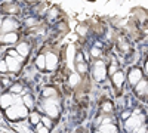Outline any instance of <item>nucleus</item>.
Wrapping results in <instances>:
<instances>
[{
	"instance_id": "nucleus-31",
	"label": "nucleus",
	"mask_w": 148,
	"mask_h": 133,
	"mask_svg": "<svg viewBox=\"0 0 148 133\" xmlns=\"http://www.w3.org/2000/svg\"><path fill=\"white\" fill-rule=\"evenodd\" d=\"M56 15H58V9H51V10H49L47 12V16H49V19H55L56 18Z\"/></svg>"
},
{
	"instance_id": "nucleus-16",
	"label": "nucleus",
	"mask_w": 148,
	"mask_h": 133,
	"mask_svg": "<svg viewBox=\"0 0 148 133\" xmlns=\"http://www.w3.org/2000/svg\"><path fill=\"white\" fill-rule=\"evenodd\" d=\"M99 130L104 132V133H119V130L114 126V123H102L99 126Z\"/></svg>"
},
{
	"instance_id": "nucleus-10",
	"label": "nucleus",
	"mask_w": 148,
	"mask_h": 133,
	"mask_svg": "<svg viewBox=\"0 0 148 133\" xmlns=\"http://www.w3.org/2000/svg\"><path fill=\"white\" fill-rule=\"evenodd\" d=\"M147 78H141L136 84H135V92H136V95L139 96V98H145L147 96Z\"/></svg>"
},
{
	"instance_id": "nucleus-28",
	"label": "nucleus",
	"mask_w": 148,
	"mask_h": 133,
	"mask_svg": "<svg viewBox=\"0 0 148 133\" xmlns=\"http://www.w3.org/2000/svg\"><path fill=\"white\" fill-rule=\"evenodd\" d=\"M88 31H89L88 25H83V24H80V25L77 27V33H79V35H86V34H88Z\"/></svg>"
},
{
	"instance_id": "nucleus-29",
	"label": "nucleus",
	"mask_w": 148,
	"mask_h": 133,
	"mask_svg": "<svg viewBox=\"0 0 148 133\" xmlns=\"http://www.w3.org/2000/svg\"><path fill=\"white\" fill-rule=\"evenodd\" d=\"M117 70H119V67H117V64L113 61V65H111V67L107 70V74H110V76H111V74H114V72H116Z\"/></svg>"
},
{
	"instance_id": "nucleus-20",
	"label": "nucleus",
	"mask_w": 148,
	"mask_h": 133,
	"mask_svg": "<svg viewBox=\"0 0 148 133\" xmlns=\"http://www.w3.org/2000/svg\"><path fill=\"white\" fill-rule=\"evenodd\" d=\"M56 95H58V92L55 87H46L43 90V98H56Z\"/></svg>"
},
{
	"instance_id": "nucleus-34",
	"label": "nucleus",
	"mask_w": 148,
	"mask_h": 133,
	"mask_svg": "<svg viewBox=\"0 0 148 133\" xmlns=\"http://www.w3.org/2000/svg\"><path fill=\"white\" fill-rule=\"evenodd\" d=\"M130 115H132V113H130V111H125V113H123V114H121V117H123V118H125V120H126V118H129Z\"/></svg>"
},
{
	"instance_id": "nucleus-11",
	"label": "nucleus",
	"mask_w": 148,
	"mask_h": 133,
	"mask_svg": "<svg viewBox=\"0 0 148 133\" xmlns=\"http://www.w3.org/2000/svg\"><path fill=\"white\" fill-rule=\"evenodd\" d=\"M5 62H6V65H8V71L18 72V71L21 70L19 61H18V59H15V58H12V56H8V58L5 59Z\"/></svg>"
},
{
	"instance_id": "nucleus-22",
	"label": "nucleus",
	"mask_w": 148,
	"mask_h": 133,
	"mask_svg": "<svg viewBox=\"0 0 148 133\" xmlns=\"http://www.w3.org/2000/svg\"><path fill=\"white\" fill-rule=\"evenodd\" d=\"M36 67L42 71L45 70V55H39L36 58Z\"/></svg>"
},
{
	"instance_id": "nucleus-13",
	"label": "nucleus",
	"mask_w": 148,
	"mask_h": 133,
	"mask_svg": "<svg viewBox=\"0 0 148 133\" xmlns=\"http://www.w3.org/2000/svg\"><path fill=\"white\" fill-rule=\"evenodd\" d=\"M30 44L27 43V42H22V43H19L18 46H16V52H18V55L19 56H22V58H27L28 55H30Z\"/></svg>"
},
{
	"instance_id": "nucleus-36",
	"label": "nucleus",
	"mask_w": 148,
	"mask_h": 133,
	"mask_svg": "<svg viewBox=\"0 0 148 133\" xmlns=\"http://www.w3.org/2000/svg\"><path fill=\"white\" fill-rule=\"evenodd\" d=\"M27 2H37V0H27Z\"/></svg>"
},
{
	"instance_id": "nucleus-26",
	"label": "nucleus",
	"mask_w": 148,
	"mask_h": 133,
	"mask_svg": "<svg viewBox=\"0 0 148 133\" xmlns=\"http://www.w3.org/2000/svg\"><path fill=\"white\" fill-rule=\"evenodd\" d=\"M30 121H31V124H39L40 123V115L37 114V113H31L30 114Z\"/></svg>"
},
{
	"instance_id": "nucleus-17",
	"label": "nucleus",
	"mask_w": 148,
	"mask_h": 133,
	"mask_svg": "<svg viewBox=\"0 0 148 133\" xmlns=\"http://www.w3.org/2000/svg\"><path fill=\"white\" fill-rule=\"evenodd\" d=\"M2 10L5 12V14H18L19 9H18V6L15 3H6V5H3Z\"/></svg>"
},
{
	"instance_id": "nucleus-5",
	"label": "nucleus",
	"mask_w": 148,
	"mask_h": 133,
	"mask_svg": "<svg viewBox=\"0 0 148 133\" xmlns=\"http://www.w3.org/2000/svg\"><path fill=\"white\" fill-rule=\"evenodd\" d=\"M141 118L138 117H135V115H130L129 118H126V130L133 133V132H136V129L141 126Z\"/></svg>"
},
{
	"instance_id": "nucleus-30",
	"label": "nucleus",
	"mask_w": 148,
	"mask_h": 133,
	"mask_svg": "<svg viewBox=\"0 0 148 133\" xmlns=\"http://www.w3.org/2000/svg\"><path fill=\"white\" fill-rule=\"evenodd\" d=\"M36 129H37V133H49V129L45 127V126H42L40 123L36 124Z\"/></svg>"
},
{
	"instance_id": "nucleus-33",
	"label": "nucleus",
	"mask_w": 148,
	"mask_h": 133,
	"mask_svg": "<svg viewBox=\"0 0 148 133\" xmlns=\"http://www.w3.org/2000/svg\"><path fill=\"white\" fill-rule=\"evenodd\" d=\"M36 24H37V19L36 18H30V19L25 21V25H28V27L30 25H36Z\"/></svg>"
},
{
	"instance_id": "nucleus-32",
	"label": "nucleus",
	"mask_w": 148,
	"mask_h": 133,
	"mask_svg": "<svg viewBox=\"0 0 148 133\" xmlns=\"http://www.w3.org/2000/svg\"><path fill=\"white\" fill-rule=\"evenodd\" d=\"M0 72H8V65L5 61H0Z\"/></svg>"
},
{
	"instance_id": "nucleus-14",
	"label": "nucleus",
	"mask_w": 148,
	"mask_h": 133,
	"mask_svg": "<svg viewBox=\"0 0 148 133\" xmlns=\"http://www.w3.org/2000/svg\"><path fill=\"white\" fill-rule=\"evenodd\" d=\"M117 49H119V52L127 55L130 52V43L127 40H125V39H120L119 43H117Z\"/></svg>"
},
{
	"instance_id": "nucleus-2",
	"label": "nucleus",
	"mask_w": 148,
	"mask_h": 133,
	"mask_svg": "<svg viewBox=\"0 0 148 133\" xmlns=\"http://www.w3.org/2000/svg\"><path fill=\"white\" fill-rule=\"evenodd\" d=\"M42 106H43V111L51 118L59 117V101L56 98H45Z\"/></svg>"
},
{
	"instance_id": "nucleus-6",
	"label": "nucleus",
	"mask_w": 148,
	"mask_h": 133,
	"mask_svg": "<svg viewBox=\"0 0 148 133\" xmlns=\"http://www.w3.org/2000/svg\"><path fill=\"white\" fill-rule=\"evenodd\" d=\"M19 27V24L12 19V18H6L5 21H2V31L3 33H10V31H15Z\"/></svg>"
},
{
	"instance_id": "nucleus-37",
	"label": "nucleus",
	"mask_w": 148,
	"mask_h": 133,
	"mask_svg": "<svg viewBox=\"0 0 148 133\" xmlns=\"http://www.w3.org/2000/svg\"><path fill=\"white\" fill-rule=\"evenodd\" d=\"M95 133H104V132H101V130H99V132H95Z\"/></svg>"
},
{
	"instance_id": "nucleus-24",
	"label": "nucleus",
	"mask_w": 148,
	"mask_h": 133,
	"mask_svg": "<svg viewBox=\"0 0 148 133\" xmlns=\"http://www.w3.org/2000/svg\"><path fill=\"white\" fill-rule=\"evenodd\" d=\"M10 93H14V95H18V93H22V84L19 83H15V84H12V86L9 87Z\"/></svg>"
},
{
	"instance_id": "nucleus-15",
	"label": "nucleus",
	"mask_w": 148,
	"mask_h": 133,
	"mask_svg": "<svg viewBox=\"0 0 148 133\" xmlns=\"http://www.w3.org/2000/svg\"><path fill=\"white\" fill-rule=\"evenodd\" d=\"M74 67H76V71H77V74L80 76H84L86 72H88V64H86V61L83 59V61H79V62H74Z\"/></svg>"
},
{
	"instance_id": "nucleus-1",
	"label": "nucleus",
	"mask_w": 148,
	"mask_h": 133,
	"mask_svg": "<svg viewBox=\"0 0 148 133\" xmlns=\"http://www.w3.org/2000/svg\"><path fill=\"white\" fill-rule=\"evenodd\" d=\"M6 117L9 120H24L28 117V108L24 104H14L6 108Z\"/></svg>"
},
{
	"instance_id": "nucleus-35",
	"label": "nucleus",
	"mask_w": 148,
	"mask_h": 133,
	"mask_svg": "<svg viewBox=\"0 0 148 133\" xmlns=\"http://www.w3.org/2000/svg\"><path fill=\"white\" fill-rule=\"evenodd\" d=\"M2 83L5 84V86H9V80H6V78H3V80H2Z\"/></svg>"
},
{
	"instance_id": "nucleus-27",
	"label": "nucleus",
	"mask_w": 148,
	"mask_h": 133,
	"mask_svg": "<svg viewBox=\"0 0 148 133\" xmlns=\"http://www.w3.org/2000/svg\"><path fill=\"white\" fill-rule=\"evenodd\" d=\"M90 55H92V58H99L102 55V50L98 46H93L92 49H90Z\"/></svg>"
},
{
	"instance_id": "nucleus-7",
	"label": "nucleus",
	"mask_w": 148,
	"mask_h": 133,
	"mask_svg": "<svg viewBox=\"0 0 148 133\" xmlns=\"http://www.w3.org/2000/svg\"><path fill=\"white\" fill-rule=\"evenodd\" d=\"M141 78H142V71L139 68H130L129 76H127V80H129L130 86H135V84H136Z\"/></svg>"
},
{
	"instance_id": "nucleus-4",
	"label": "nucleus",
	"mask_w": 148,
	"mask_h": 133,
	"mask_svg": "<svg viewBox=\"0 0 148 133\" xmlns=\"http://www.w3.org/2000/svg\"><path fill=\"white\" fill-rule=\"evenodd\" d=\"M59 67V58L55 52H47L45 55V70L55 71Z\"/></svg>"
},
{
	"instance_id": "nucleus-18",
	"label": "nucleus",
	"mask_w": 148,
	"mask_h": 133,
	"mask_svg": "<svg viewBox=\"0 0 148 133\" xmlns=\"http://www.w3.org/2000/svg\"><path fill=\"white\" fill-rule=\"evenodd\" d=\"M74 55H76V47H74V44H70L67 47V61H68V65H71V62H74Z\"/></svg>"
},
{
	"instance_id": "nucleus-3",
	"label": "nucleus",
	"mask_w": 148,
	"mask_h": 133,
	"mask_svg": "<svg viewBox=\"0 0 148 133\" xmlns=\"http://www.w3.org/2000/svg\"><path fill=\"white\" fill-rule=\"evenodd\" d=\"M92 77L95 78V81H104L107 78V65L104 61H95L93 62V68H92Z\"/></svg>"
},
{
	"instance_id": "nucleus-8",
	"label": "nucleus",
	"mask_w": 148,
	"mask_h": 133,
	"mask_svg": "<svg viewBox=\"0 0 148 133\" xmlns=\"http://www.w3.org/2000/svg\"><path fill=\"white\" fill-rule=\"evenodd\" d=\"M111 80H113V84L117 87V89H121L123 84H125V80H126V76L123 74V71L117 70L114 74H111Z\"/></svg>"
},
{
	"instance_id": "nucleus-9",
	"label": "nucleus",
	"mask_w": 148,
	"mask_h": 133,
	"mask_svg": "<svg viewBox=\"0 0 148 133\" xmlns=\"http://www.w3.org/2000/svg\"><path fill=\"white\" fill-rule=\"evenodd\" d=\"M16 102V96L14 93H5L0 96V105H2L3 108H8L10 105H14Z\"/></svg>"
},
{
	"instance_id": "nucleus-19",
	"label": "nucleus",
	"mask_w": 148,
	"mask_h": 133,
	"mask_svg": "<svg viewBox=\"0 0 148 133\" xmlns=\"http://www.w3.org/2000/svg\"><path fill=\"white\" fill-rule=\"evenodd\" d=\"M68 81H70V86H71V87L77 86V84L82 81V78H80V74H77V72H73V74H70V78H68Z\"/></svg>"
},
{
	"instance_id": "nucleus-23",
	"label": "nucleus",
	"mask_w": 148,
	"mask_h": 133,
	"mask_svg": "<svg viewBox=\"0 0 148 133\" xmlns=\"http://www.w3.org/2000/svg\"><path fill=\"white\" fill-rule=\"evenodd\" d=\"M113 110H114V106H113V104H111L110 101H105V102L102 104V113L111 114V113H113Z\"/></svg>"
},
{
	"instance_id": "nucleus-12",
	"label": "nucleus",
	"mask_w": 148,
	"mask_h": 133,
	"mask_svg": "<svg viewBox=\"0 0 148 133\" xmlns=\"http://www.w3.org/2000/svg\"><path fill=\"white\" fill-rule=\"evenodd\" d=\"M0 42L5 43V44H14L18 42V34L15 31H10V33H5L2 35V39H0Z\"/></svg>"
},
{
	"instance_id": "nucleus-21",
	"label": "nucleus",
	"mask_w": 148,
	"mask_h": 133,
	"mask_svg": "<svg viewBox=\"0 0 148 133\" xmlns=\"http://www.w3.org/2000/svg\"><path fill=\"white\" fill-rule=\"evenodd\" d=\"M22 104L25 105L27 108H33V106H34L33 96H31V95H25V96H24V99H22Z\"/></svg>"
},
{
	"instance_id": "nucleus-25",
	"label": "nucleus",
	"mask_w": 148,
	"mask_h": 133,
	"mask_svg": "<svg viewBox=\"0 0 148 133\" xmlns=\"http://www.w3.org/2000/svg\"><path fill=\"white\" fill-rule=\"evenodd\" d=\"M40 121H42V123H43V126H45V127H47V129H52V126H53L52 118H51V117H40Z\"/></svg>"
}]
</instances>
